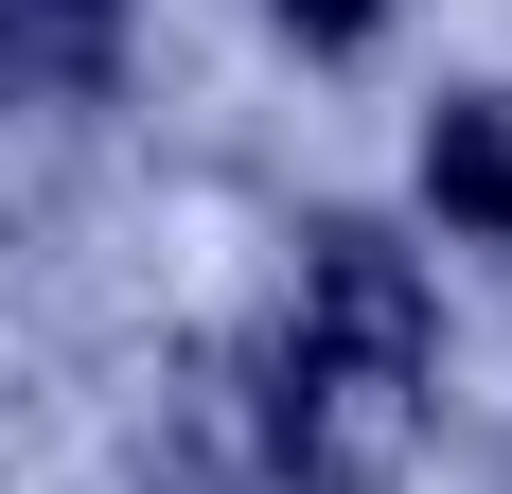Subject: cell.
<instances>
[{"mask_svg":"<svg viewBox=\"0 0 512 494\" xmlns=\"http://www.w3.org/2000/svg\"><path fill=\"white\" fill-rule=\"evenodd\" d=\"M424 353H442L424 265L371 230V212H336V230L301 247V336L265 353V459L301 494H407V459H424Z\"/></svg>","mask_w":512,"mask_h":494,"instance_id":"1","label":"cell"},{"mask_svg":"<svg viewBox=\"0 0 512 494\" xmlns=\"http://www.w3.org/2000/svg\"><path fill=\"white\" fill-rule=\"evenodd\" d=\"M265 18H283V36H318V53H354L371 18H389V0H265Z\"/></svg>","mask_w":512,"mask_h":494,"instance_id":"4","label":"cell"},{"mask_svg":"<svg viewBox=\"0 0 512 494\" xmlns=\"http://www.w3.org/2000/svg\"><path fill=\"white\" fill-rule=\"evenodd\" d=\"M424 195L460 212V230H512V89H460L424 124Z\"/></svg>","mask_w":512,"mask_h":494,"instance_id":"3","label":"cell"},{"mask_svg":"<svg viewBox=\"0 0 512 494\" xmlns=\"http://www.w3.org/2000/svg\"><path fill=\"white\" fill-rule=\"evenodd\" d=\"M106 53H124V0H0V89L18 106L106 89Z\"/></svg>","mask_w":512,"mask_h":494,"instance_id":"2","label":"cell"}]
</instances>
